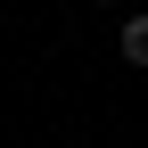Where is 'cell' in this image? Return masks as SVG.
I'll list each match as a JSON object with an SVG mask.
<instances>
[{"label": "cell", "instance_id": "obj_1", "mask_svg": "<svg viewBox=\"0 0 148 148\" xmlns=\"http://www.w3.org/2000/svg\"><path fill=\"white\" fill-rule=\"evenodd\" d=\"M115 49H123V66H148V8H140V16H123Z\"/></svg>", "mask_w": 148, "mask_h": 148}, {"label": "cell", "instance_id": "obj_2", "mask_svg": "<svg viewBox=\"0 0 148 148\" xmlns=\"http://www.w3.org/2000/svg\"><path fill=\"white\" fill-rule=\"evenodd\" d=\"M90 8H115V0H90Z\"/></svg>", "mask_w": 148, "mask_h": 148}]
</instances>
